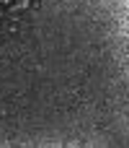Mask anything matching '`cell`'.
<instances>
[{
	"mask_svg": "<svg viewBox=\"0 0 129 148\" xmlns=\"http://www.w3.org/2000/svg\"><path fill=\"white\" fill-rule=\"evenodd\" d=\"M0 16H3V8H0Z\"/></svg>",
	"mask_w": 129,
	"mask_h": 148,
	"instance_id": "3",
	"label": "cell"
},
{
	"mask_svg": "<svg viewBox=\"0 0 129 148\" xmlns=\"http://www.w3.org/2000/svg\"><path fill=\"white\" fill-rule=\"evenodd\" d=\"M0 3H3V5H8V3H10V0H0Z\"/></svg>",
	"mask_w": 129,
	"mask_h": 148,
	"instance_id": "2",
	"label": "cell"
},
{
	"mask_svg": "<svg viewBox=\"0 0 129 148\" xmlns=\"http://www.w3.org/2000/svg\"><path fill=\"white\" fill-rule=\"evenodd\" d=\"M28 5H31V0H16V5H13V8H16V10H26Z\"/></svg>",
	"mask_w": 129,
	"mask_h": 148,
	"instance_id": "1",
	"label": "cell"
}]
</instances>
